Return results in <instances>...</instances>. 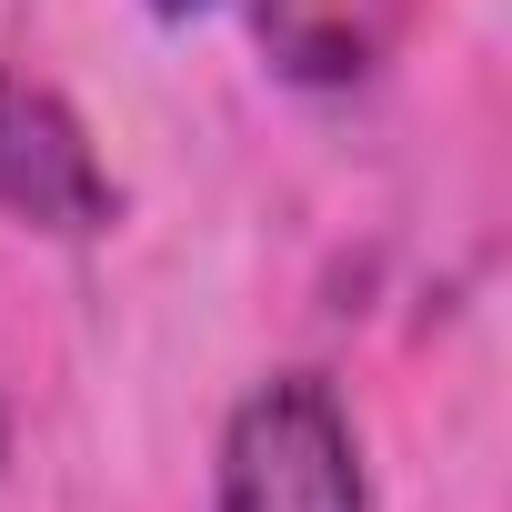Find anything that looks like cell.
<instances>
[{
    "label": "cell",
    "mask_w": 512,
    "mask_h": 512,
    "mask_svg": "<svg viewBox=\"0 0 512 512\" xmlns=\"http://www.w3.org/2000/svg\"><path fill=\"white\" fill-rule=\"evenodd\" d=\"M211 512H372L362 422L332 372H262L221 412Z\"/></svg>",
    "instance_id": "cell-1"
},
{
    "label": "cell",
    "mask_w": 512,
    "mask_h": 512,
    "mask_svg": "<svg viewBox=\"0 0 512 512\" xmlns=\"http://www.w3.org/2000/svg\"><path fill=\"white\" fill-rule=\"evenodd\" d=\"M262 71L292 91H362L402 51V0H251Z\"/></svg>",
    "instance_id": "cell-3"
},
{
    "label": "cell",
    "mask_w": 512,
    "mask_h": 512,
    "mask_svg": "<svg viewBox=\"0 0 512 512\" xmlns=\"http://www.w3.org/2000/svg\"><path fill=\"white\" fill-rule=\"evenodd\" d=\"M0 211L41 241H101L121 221V181L91 151V121L21 61H0Z\"/></svg>",
    "instance_id": "cell-2"
},
{
    "label": "cell",
    "mask_w": 512,
    "mask_h": 512,
    "mask_svg": "<svg viewBox=\"0 0 512 512\" xmlns=\"http://www.w3.org/2000/svg\"><path fill=\"white\" fill-rule=\"evenodd\" d=\"M141 11H151V21H201L211 0H141Z\"/></svg>",
    "instance_id": "cell-4"
}]
</instances>
